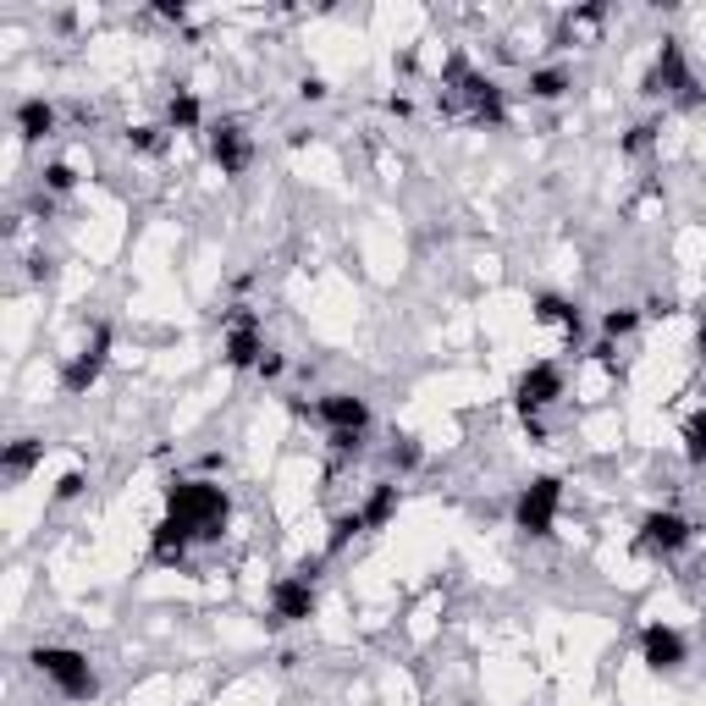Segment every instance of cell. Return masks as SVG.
Wrapping results in <instances>:
<instances>
[{
	"mask_svg": "<svg viewBox=\"0 0 706 706\" xmlns=\"http://www.w3.org/2000/svg\"><path fill=\"white\" fill-rule=\"evenodd\" d=\"M387 464H392L398 475L420 469V441H415V436H392V447H387Z\"/></svg>",
	"mask_w": 706,
	"mask_h": 706,
	"instance_id": "20",
	"label": "cell"
},
{
	"mask_svg": "<svg viewBox=\"0 0 706 706\" xmlns=\"http://www.w3.org/2000/svg\"><path fill=\"white\" fill-rule=\"evenodd\" d=\"M635 326H640V315H635V309H607V315H601V331H607V342L629 337Z\"/></svg>",
	"mask_w": 706,
	"mask_h": 706,
	"instance_id": "24",
	"label": "cell"
},
{
	"mask_svg": "<svg viewBox=\"0 0 706 706\" xmlns=\"http://www.w3.org/2000/svg\"><path fill=\"white\" fill-rule=\"evenodd\" d=\"M83 486H89V480H83L78 469H72V475H61V480H56V503H72V497H83Z\"/></svg>",
	"mask_w": 706,
	"mask_h": 706,
	"instance_id": "27",
	"label": "cell"
},
{
	"mask_svg": "<svg viewBox=\"0 0 706 706\" xmlns=\"http://www.w3.org/2000/svg\"><path fill=\"white\" fill-rule=\"evenodd\" d=\"M128 143H133L139 155H160V149H166V128H128Z\"/></svg>",
	"mask_w": 706,
	"mask_h": 706,
	"instance_id": "25",
	"label": "cell"
},
{
	"mask_svg": "<svg viewBox=\"0 0 706 706\" xmlns=\"http://www.w3.org/2000/svg\"><path fill=\"white\" fill-rule=\"evenodd\" d=\"M17 133L28 143L50 139V133H56V106H50V100H22V106H17Z\"/></svg>",
	"mask_w": 706,
	"mask_h": 706,
	"instance_id": "16",
	"label": "cell"
},
{
	"mask_svg": "<svg viewBox=\"0 0 706 706\" xmlns=\"http://www.w3.org/2000/svg\"><path fill=\"white\" fill-rule=\"evenodd\" d=\"M640 663H646L652 674H674V668L685 663V635L668 629V624H646V629H640Z\"/></svg>",
	"mask_w": 706,
	"mask_h": 706,
	"instance_id": "12",
	"label": "cell"
},
{
	"mask_svg": "<svg viewBox=\"0 0 706 706\" xmlns=\"http://www.w3.org/2000/svg\"><path fill=\"white\" fill-rule=\"evenodd\" d=\"M304 618H315V579H304L298 568L282 574L277 585H271V618L266 624H304Z\"/></svg>",
	"mask_w": 706,
	"mask_h": 706,
	"instance_id": "10",
	"label": "cell"
},
{
	"mask_svg": "<svg viewBox=\"0 0 706 706\" xmlns=\"http://www.w3.org/2000/svg\"><path fill=\"white\" fill-rule=\"evenodd\" d=\"M536 320H541V326H558L568 342H579V309H574L568 298H558V292H541V298H536Z\"/></svg>",
	"mask_w": 706,
	"mask_h": 706,
	"instance_id": "17",
	"label": "cell"
},
{
	"mask_svg": "<svg viewBox=\"0 0 706 706\" xmlns=\"http://www.w3.org/2000/svg\"><path fill=\"white\" fill-rule=\"evenodd\" d=\"M28 663H33V674L39 679H50L67 702H89L100 685H95V668H89V657L83 652H72V646H33L28 652Z\"/></svg>",
	"mask_w": 706,
	"mask_h": 706,
	"instance_id": "3",
	"label": "cell"
},
{
	"mask_svg": "<svg viewBox=\"0 0 706 706\" xmlns=\"http://www.w3.org/2000/svg\"><path fill=\"white\" fill-rule=\"evenodd\" d=\"M78 177H72V166L67 160H56V166H44V193H67Z\"/></svg>",
	"mask_w": 706,
	"mask_h": 706,
	"instance_id": "26",
	"label": "cell"
},
{
	"mask_svg": "<svg viewBox=\"0 0 706 706\" xmlns=\"http://www.w3.org/2000/svg\"><path fill=\"white\" fill-rule=\"evenodd\" d=\"M558 508H564V480H558V475H536V480L519 491V503H514V525H519L525 536L547 541V536L558 530Z\"/></svg>",
	"mask_w": 706,
	"mask_h": 706,
	"instance_id": "4",
	"label": "cell"
},
{
	"mask_svg": "<svg viewBox=\"0 0 706 706\" xmlns=\"http://www.w3.org/2000/svg\"><path fill=\"white\" fill-rule=\"evenodd\" d=\"M44 458V441L39 436H17V441H6V453H0V475L6 480H28V469Z\"/></svg>",
	"mask_w": 706,
	"mask_h": 706,
	"instance_id": "14",
	"label": "cell"
},
{
	"mask_svg": "<svg viewBox=\"0 0 706 706\" xmlns=\"http://www.w3.org/2000/svg\"><path fill=\"white\" fill-rule=\"evenodd\" d=\"M221 320H227V365H232V370H260V359H266L260 315H255L249 304H232Z\"/></svg>",
	"mask_w": 706,
	"mask_h": 706,
	"instance_id": "7",
	"label": "cell"
},
{
	"mask_svg": "<svg viewBox=\"0 0 706 706\" xmlns=\"http://www.w3.org/2000/svg\"><path fill=\"white\" fill-rule=\"evenodd\" d=\"M690 541H696V525H690L685 514H674V508L646 514V519H640V536H635V547H640L646 558H679Z\"/></svg>",
	"mask_w": 706,
	"mask_h": 706,
	"instance_id": "5",
	"label": "cell"
},
{
	"mask_svg": "<svg viewBox=\"0 0 706 706\" xmlns=\"http://www.w3.org/2000/svg\"><path fill=\"white\" fill-rule=\"evenodd\" d=\"M685 458H690V464H706V409H696V415L685 420Z\"/></svg>",
	"mask_w": 706,
	"mask_h": 706,
	"instance_id": "21",
	"label": "cell"
},
{
	"mask_svg": "<svg viewBox=\"0 0 706 706\" xmlns=\"http://www.w3.org/2000/svg\"><path fill=\"white\" fill-rule=\"evenodd\" d=\"M392 514H398V480H376V486H370V497L359 503V519H365V530H381V525H392Z\"/></svg>",
	"mask_w": 706,
	"mask_h": 706,
	"instance_id": "15",
	"label": "cell"
},
{
	"mask_svg": "<svg viewBox=\"0 0 706 706\" xmlns=\"http://www.w3.org/2000/svg\"><path fill=\"white\" fill-rule=\"evenodd\" d=\"M646 315H674V298H663V292H657V298L646 304Z\"/></svg>",
	"mask_w": 706,
	"mask_h": 706,
	"instance_id": "31",
	"label": "cell"
},
{
	"mask_svg": "<svg viewBox=\"0 0 706 706\" xmlns=\"http://www.w3.org/2000/svg\"><path fill=\"white\" fill-rule=\"evenodd\" d=\"M199 122H205L199 95H193V89H177V95L166 100V128H171V133H193Z\"/></svg>",
	"mask_w": 706,
	"mask_h": 706,
	"instance_id": "18",
	"label": "cell"
},
{
	"mask_svg": "<svg viewBox=\"0 0 706 706\" xmlns=\"http://www.w3.org/2000/svg\"><path fill=\"white\" fill-rule=\"evenodd\" d=\"M558 398H564V365L541 359V365L519 370V381H514V409H519V420H530V415H547Z\"/></svg>",
	"mask_w": 706,
	"mask_h": 706,
	"instance_id": "6",
	"label": "cell"
},
{
	"mask_svg": "<svg viewBox=\"0 0 706 706\" xmlns=\"http://www.w3.org/2000/svg\"><path fill=\"white\" fill-rule=\"evenodd\" d=\"M640 95L646 100H674L679 111H696L706 100V89L690 78V67H685V44L679 39H663V50L652 56V67L640 78Z\"/></svg>",
	"mask_w": 706,
	"mask_h": 706,
	"instance_id": "2",
	"label": "cell"
},
{
	"mask_svg": "<svg viewBox=\"0 0 706 706\" xmlns=\"http://www.w3.org/2000/svg\"><path fill=\"white\" fill-rule=\"evenodd\" d=\"M657 133H663L657 122H635V128L624 133V155H652V149H657Z\"/></svg>",
	"mask_w": 706,
	"mask_h": 706,
	"instance_id": "23",
	"label": "cell"
},
{
	"mask_svg": "<svg viewBox=\"0 0 706 706\" xmlns=\"http://www.w3.org/2000/svg\"><path fill=\"white\" fill-rule=\"evenodd\" d=\"M106 354H111V326H95V337L61 365V392L67 398H83L95 381H100V370H106Z\"/></svg>",
	"mask_w": 706,
	"mask_h": 706,
	"instance_id": "8",
	"label": "cell"
},
{
	"mask_svg": "<svg viewBox=\"0 0 706 706\" xmlns=\"http://www.w3.org/2000/svg\"><path fill=\"white\" fill-rule=\"evenodd\" d=\"M568 89H574L568 67H530V78H525V95L530 100H564Z\"/></svg>",
	"mask_w": 706,
	"mask_h": 706,
	"instance_id": "19",
	"label": "cell"
},
{
	"mask_svg": "<svg viewBox=\"0 0 706 706\" xmlns=\"http://www.w3.org/2000/svg\"><path fill=\"white\" fill-rule=\"evenodd\" d=\"M696 354H702V359H706V315H702V320H696Z\"/></svg>",
	"mask_w": 706,
	"mask_h": 706,
	"instance_id": "32",
	"label": "cell"
},
{
	"mask_svg": "<svg viewBox=\"0 0 706 706\" xmlns=\"http://www.w3.org/2000/svg\"><path fill=\"white\" fill-rule=\"evenodd\" d=\"M298 95H304V100H326V95H331V89H326V83H320V78H304V83H298Z\"/></svg>",
	"mask_w": 706,
	"mask_h": 706,
	"instance_id": "29",
	"label": "cell"
},
{
	"mask_svg": "<svg viewBox=\"0 0 706 706\" xmlns=\"http://www.w3.org/2000/svg\"><path fill=\"white\" fill-rule=\"evenodd\" d=\"M166 519H177L193 541H221L232 519V497L210 480H171L166 486Z\"/></svg>",
	"mask_w": 706,
	"mask_h": 706,
	"instance_id": "1",
	"label": "cell"
},
{
	"mask_svg": "<svg viewBox=\"0 0 706 706\" xmlns=\"http://www.w3.org/2000/svg\"><path fill=\"white\" fill-rule=\"evenodd\" d=\"M315 420L326 425V436H365L370 430V404L354 392H326L315 404Z\"/></svg>",
	"mask_w": 706,
	"mask_h": 706,
	"instance_id": "11",
	"label": "cell"
},
{
	"mask_svg": "<svg viewBox=\"0 0 706 706\" xmlns=\"http://www.w3.org/2000/svg\"><path fill=\"white\" fill-rule=\"evenodd\" d=\"M155 17H166V22H188V6H182V0H160Z\"/></svg>",
	"mask_w": 706,
	"mask_h": 706,
	"instance_id": "28",
	"label": "cell"
},
{
	"mask_svg": "<svg viewBox=\"0 0 706 706\" xmlns=\"http://www.w3.org/2000/svg\"><path fill=\"white\" fill-rule=\"evenodd\" d=\"M365 530V519H359V508L354 514H337V525H331V536H326V553H342L354 536Z\"/></svg>",
	"mask_w": 706,
	"mask_h": 706,
	"instance_id": "22",
	"label": "cell"
},
{
	"mask_svg": "<svg viewBox=\"0 0 706 706\" xmlns=\"http://www.w3.org/2000/svg\"><path fill=\"white\" fill-rule=\"evenodd\" d=\"M205 143H210V160L221 166V177H243L255 166V139H249L243 122H216L205 133Z\"/></svg>",
	"mask_w": 706,
	"mask_h": 706,
	"instance_id": "9",
	"label": "cell"
},
{
	"mask_svg": "<svg viewBox=\"0 0 706 706\" xmlns=\"http://www.w3.org/2000/svg\"><path fill=\"white\" fill-rule=\"evenodd\" d=\"M282 354H271V348H266V359H260V376H266V381H271V376H282Z\"/></svg>",
	"mask_w": 706,
	"mask_h": 706,
	"instance_id": "30",
	"label": "cell"
},
{
	"mask_svg": "<svg viewBox=\"0 0 706 706\" xmlns=\"http://www.w3.org/2000/svg\"><path fill=\"white\" fill-rule=\"evenodd\" d=\"M188 547H193V536H188L177 519H160V525L149 530V564L182 568V564H188Z\"/></svg>",
	"mask_w": 706,
	"mask_h": 706,
	"instance_id": "13",
	"label": "cell"
}]
</instances>
